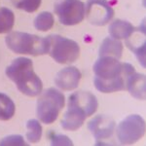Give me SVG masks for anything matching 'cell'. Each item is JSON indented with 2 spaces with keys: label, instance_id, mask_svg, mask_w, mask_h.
Wrapping results in <instances>:
<instances>
[{
  "label": "cell",
  "instance_id": "cell-1",
  "mask_svg": "<svg viewBox=\"0 0 146 146\" xmlns=\"http://www.w3.org/2000/svg\"><path fill=\"white\" fill-rule=\"evenodd\" d=\"M96 89L100 93L111 94L126 90V81L135 67L128 62H120L113 56H98L94 64Z\"/></svg>",
  "mask_w": 146,
  "mask_h": 146
},
{
  "label": "cell",
  "instance_id": "cell-2",
  "mask_svg": "<svg viewBox=\"0 0 146 146\" xmlns=\"http://www.w3.org/2000/svg\"><path fill=\"white\" fill-rule=\"evenodd\" d=\"M98 107V101L95 95L90 92L78 91L68 98L67 111L60 122L65 131H76L81 128L84 121L92 116Z\"/></svg>",
  "mask_w": 146,
  "mask_h": 146
},
{
  "label": "cell",
  "instance_id": "cell-3",
  "mask_svg": "<svg viewBox=\"0 0 146 146\" xmlns=\"http://www.w3.org/2000/svg\"><path fill=\"white\" fill-rule=\"evenodd\" d=\"M6 75L16 84L18 90L27 96H39L43 91V83L33 70V62L20 56L6 68Z\"/></svg>",
  "mask_w": 146,
  "mask_h": 146
},
{
  "label": "cell",
  "instance_id": "cell-4",
  "mask_svg": "<svg viewBox=\"0 0 146 146\" xmlns=\"http://www.w3.org/2000/svg\"><path fill=\"white\" fill-rule=\"evenodd\" d=\"M6 45L19 55L42 56L49 52L48 37H40L38 35L22 31L9 32L5 38Z\"/></svg>",
  "mask_w": 146,
  "mask_h": 146
},
{
  "label": "cell",
  "instance_id": "cell-5",
  "mask_svg": "<svg viewBox=\"0 0 146 146\" xmlns=\"http://www.w3.org/2000/svg\"><path fill=\"white\" fill-rule=\"evenodd\" d=\"M64 105V95L58 89L49 88L40 94L36 105V116L45 125L53 124Z\"/></svg>",
  "mask_w": 146,
  "mask_h": 146
},
{
  "label": "cell",
  "instance_id": "cell-6",
  "mask_svg": "<svg viewBox=\"0 0 146 146\" xmlns=\"http://www.w3.org/2000/svg\"><path fill=\"white\" fill-rule=\"evenodd\" d=\"M49 56L56 62L60 64H70L80 56V46L74 40L62 35H49Z\"/></svg>",
  "mask_w": 146,
  "mask_h": 146
},
{
  "label": "cell",
  "instance_id": "cell-7",
  "mask_svg": "<svg viewBox=\"0 0 146 146\" xmlns=\"http://www.w3.org/2000/svg\"><path fill=\"white\" fill-rule=\"evenodd\" d=\"M145 133V121L140 115L131 114L121 122L116 129L117 139L122 145H129L139 140Z\"/></svg>",
  "mask_w": 146,
  "mask_h": 146
},
{
  "label": "cell",
  "instance_id": "cell-8",
  "mask_svg": "<svg viewBox=\"0 0 146 146\" xmlns=\"http://www.w3.org/2000/svg\"><path fill=\"white\" fill-rule=\"evenodd\" d=\"M54 10L60 23L67 27L78 25L85 18V4L81 0H58Z\"/></svg>",
  "mask_w": 146,
  "mask_h": 146
},
{
  "label": "cell",
  "instance_id": "cell-9",
  "mask_svg": "<svg viewBox=\"0 0 146 146\" xmlns=\"http://www.w3.org/2000/svg\"><path fill=\"white\" fill-rule=\"evenodd\" d=\"M116 124L111 117L106 115H98L88 123V129L96 138V145L116 144L113 141Z\"/></svg>",
  "mask_w": 146,
  "mask_h": 146
},
{
  "label": "cell",
  "instance_id": "cell-10",
  "mask_svg": "<svg viewBox=\"0 0 146 146\" xmlns=\"http://www.w3.org/2000/svg\"><path fill=\"white\" fill-rule=\"evenodd\" d=\"M88 22L96 27H103L114 17V10L106 0H88L85 6Z\"/></svg>",
  "mask_w": 146,
  "mask_h": 146
},
{
  "label": "cell",
  "instance_id": "cell-11",
  "mask_svg": "<svg viewBox=\"0 0 146 146\" xmlns=\"http://www.w3.org/2000/svg\"><path fill=\"white\" fill-rule=\"evenodd\" d=\"M145 25L143 22L138 27H135L129 38L126 39L127 47L135 54L143 67H145Z\"/></svg>",
  "mask_w": 146,
  "mask_h": 146
},
{
  "label": "cell",
  "instance_id": "cell-12",
  "mask_svg": "<svg viewBox=\"0 0 146 146\" xmlns=\"http://www.w3.org/2000/svg\"><path fill=\"white\" fill-rule=\"evenodd\" d=\"M82 78L81 71L75 66H67L58 72L55 78V83L62 91H72L79 86Z\"/></svg>",
  "mask_w": 146,
  "mask_h": 146
},
{
  "label": "cell",
  "instance_id": "cell-13",
  "mask_svg": "<svg viewBox=\"0 0 146 146\" xmlns=\"http://www.w3.org/2000/svg\"><path fill=\"white\" fill-rule=\"evenodd\" d=\"M145 75L133 72L129 74L126 81V90L133 98L144 100L146 98V83Z\"/></svg>",
  "mask_w": 146,
  "mask_h": 146
},
{
  "label": "cell",
  "instance_id": "cell-14",
  "mask_svg": "<svg viewBox=\"0 0 146 146\" xmlns=\"http://www.w3.org/2000/svg\"><path fill=\"white\" fill-rule=\"evenodd\" d=\"M123 44L120 40L106 37L102 41L98 50V56H113L120 60L123 54Z\"/></svg>",
  "mask_w": 146,
  "mask_h": 146
},
{
  "label": "cell",
  "instance_id": "cell-15",
  "mask_svg": "<svg viewBox=\"0 0 146 146\" xmlns=\"http://www.w3.org/2000/svg\"><path fill=\"white\" fill-rule=\"evenodd\" d=\"M135 27L131 25V23L127 22V21L123 20H117L113 21L110 23L109 28H108V31L109 34L111 36V38L113 39H117V40H121L129 38V36L135 30Z\"/></svg>",
  "mask_w": 146,
  "mask_h": 146
},
{
  "label": "cell",
  "instance_id": "cell-16",
  "mask_svg": "<svg viewBox=\"0 0 146 146\" xmlns=\"http://www.w3.org/2000/svg\"><path fill=\"white\" fill-rule=\"evenodd\" d=\"M16 105L8 96L0 93V120L8 121L15 115Z\"/></svg>",
  "mask_w": 146,
  "mask_h": 146
},
{
  "label": "cell",
  "instance_id": "cell-17",
  "mask_svg": "<svg viewBox=\"0 0 146 146\" xmlns=\"http://www.w3.org/2000/svg\"><path fill=\"white\" fill-rule=\"evenodd\" d=\"M15 23V15L9 8H0V34L9 33Z\"/></svg>",
  "mask_w": 146,
  "mask_h": 146
},
{
  "label": "cell",
  "instance_id": "cell-18",
  "mask_svg": "<svg viewBox=\"0 0 146 146\" xmlns=\"http://www.w3.org/2000/svg\"><path fill=\"white\" fill-rule=\"evenodd\" d=\"M55 20L53 14L50 12H42L34 19V27L39 31H48L54 27Z\"/></svg>",
  "mask_w": 146,
  "mask_h": 146
},
{
  "label": "cell",
  "instance_id": "cell-19",
  "mask_svg": "<svg viewBox=\"0 0 146 146\" xmlns=\"http://www.w3.org/2000/svg\"><path fill=\"white\" fill-rule=\"evenodd\" d=\"M25 126H27V138L28 142H38L42 137V126L40 125L38 120H28Z\"/></svg>",
  "mask_w": 146,
  "mask_h": 146
},
{
  "label": "cell",
  "instance_id": "cell-20",
  "mask_svg": "<svg viewBox=\"0 0 146 146\" xmlns=\"http://www.w3.org/2000/svg\"><path fill=\"white\" fill-rule=\"evenodd\" d=\"M11 2L17 9L33 13L39 9L42 0H11Z\"/></svg>",
  "mask_w": 146,
  "mask_h": 146
},
{
  "label": "cell",
  "instance_id": "cell-21",
  "mask_svg": "<svg viewBox=\"0 0 146 146\" xmlns=\"http://www.w3.org/2000/svg\"><path fill=\"white\" fill-rule=\"evenodd\" d=\"M0 145H8V146H27L28 143H27L23 139L22 135H8L6 137H4L3 139L0 141Z\"/></svg>",
  "mask_w": 146,
  "mask_h": 146
},
{
  "label": "cell",
  "instance_id": "cell-22",
  "mask_svg": "<svg viewBox=\"0 0 146 146\" xmlns=\"http://www.w3.org/2000/svg\"><path fill=\"white\" fill-rule=\"evenodd\" d=\"M48 137L52 145H72V141L69 137L63 135L55 133V131H49Z\"/></svg>",
  "mask_w": 146,
  "mask_h": 146
}]
</instances>
